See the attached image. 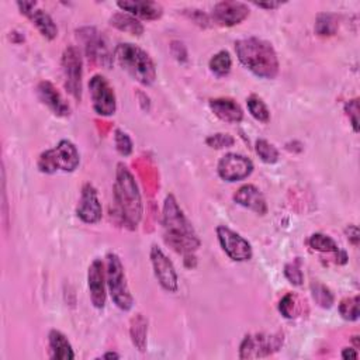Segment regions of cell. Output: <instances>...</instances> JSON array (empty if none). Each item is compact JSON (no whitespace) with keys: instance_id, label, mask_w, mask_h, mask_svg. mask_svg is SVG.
Returning a JSON list of instances; mask_svg holds the SVG:
<instances>
[{"instance_id":"1","label":"cell","mask_w":360,"mask_h":360,"mask_svg":"<svg viewBox=\"0 0 360 360\" xmlns=\"http://www.w3.org/2000/svg\"><path fill=\"white\" fill-rule=\"evenodd\" d=\"M113 196L114 211L120 224L130 231H135L144 216L142 196L134 175L123 162L117 164L115 168Z\"/></svg>"},{"instance_id":"2","label":"cell","mask_w":360,"mask_h":360,"mask_svg":"<svg viewBox=\"0 0 360 360\" xmlns=\"http://www.w3.org/2000/svg\"><path fill=\"white\" fill-rule=\"evenodd\" d=\"M162 227L165 243L178 254L186 256L194 254L202 247V239L198 238L190 220L183 213L173 194H168L162 209Z\"/></svg>"},{"instance_id":"3","label":"cell","mask_w":360,"mask_h":360,"mask_svg":"<svg viewBox=\"0 0 360 360\" xmlns=\"http://www.w3.org/2000/svg\"><path fill=\"white\" fill-rule=\"evenodd\" d=\"M235 54L241 65L259 79L270 81L277 77L280 72L277 53L266 39L258 37L238 39L235 43Z\"/></svg>"},{"instance_id":"4","label":"cell","mask_w":360,"mask_h":360,"mask_svg":"<svg viewBox=\"0 0 360 360\" xmlns=\"http://www.w3.org/2000/svg\"><path fill=\"white\" fill-rule=\"evenodd\" d=\"M114 58L140 85L152 86L155 84L156 65L145 50L131 43H122L115 47Z\"/></svg>"},{"instance_id":"5","label":"cell","mask_w":360,"mask_h":360,"mask_svg":"<svg viewBox=\"0 0 360 360\" xmlns=\"http://www.w3.org/2000/svg\"><path fill=\"white\" fill-rule=\"evenodd\" d=\"M81 164V153L69 140H61L54 148L46 149L38 156L37 168L41 173L54 175L57 172L72 173Z\"/></svg>"},{"instance_id":"6","label":"cell","mask_w":360,"mask_h":360,"mask_svg":"<svg viewBox=\"0 0 360 360\" xmlns=\"http://www.w3.org/2000/svg\"><path fill=\"white\" fill-rule=\"evenodd\" d=\"M106 280L110 297L115 307L122 311H130L134 307V297L127 283L123 262L114 252L106 256Z\"/></svg>"},{"instance_id":"7","label":"cell","mask_w":360,"mask_h":360,"mask_svg":"<svg viewBox=\"0 0 360 360\" xmlns=\"http://www.w3.org/2000/svg\"><path fill=\"white\" fill-rule=\"evenodd\" d=\"M62 73L65 79L66 92L76 100H82V77H84V59L81 50L75 46L65 48L61 59Z\"/></svg>"},{"instance_id":"8","label":"cell","mask_w":360,"mask_h":360,"mask_svg":"<svg viewBox=\"0 0 360 360\" xmlns=\"http://www.w3.org/2000/svg\"><path fill=\"white\" fill-rule=\"evenodd\" d=\"M285 342L283 332L247 335L239 345V359H259L270 356L282 349Z\"/></svg>"},{"instance_id":"9","label":"cell","mask_w":360,"mask_h":360,"mask_svg":"<svg viewBox=\"0 0 360 360\" xmlns=\"http://www.w3.org/2000/svg\"><path fill=\"white\" fill-rule=\"evenodd\" d=\"M89 93L93 111L100 117H110L117 110V97L107 77L97 73L89 81Z\"/></svg>"},{"instance_id":"10","label":"cell","mask_w":360,"mask_h":360,"mask_svg":"<svg viewBox=\"0 0 360 360\" xmlns=\"http://www.w3.org/2000/svg\"><path fill=\"white\" fill-rule=\"evenodd\" d=\"M216 234L222 251L229 259L234 262H248L252 259V245L241 234L235 232L227 225H218L216 228Z\"/></svg>"},{"instance_id":"11","label":"cell","mask_w":360,"mask_h":360,"mask_svg":"<svg viewBox=\"0 0 360 360\" xmlns=\"http://www.w3.org/2000/svg\"><path fill=\"white\" fill-rule=\"evenodd\" d=\"M254 162L245 155L228 152L225 153L217 165V173L218 176L228 182L235 183L248 179L254 173Z\"/></svg>"},{"instance_id":"12","label":"cell","mask_w":360,"mask_h":360,"mask_svg":"<svg viewBox=\"0 0 360 360\" xmlns=\"http://www.w3.org/2000/svg\"><path fill=\"white\" fill-rule=\"evenodd\" d=\"M149 259L158 283L165 292L176 293L179 290V277L172 260L158 245L151 247Z\"/></svg>"},{"instance_id":"13","label":"cell","mask_w":360,"mask_h":360,"mask_svg":"<svg viewBox=\"0 0 360 360\" xmlns=\"http://www.w3.org/2000/svg\"><path fill=\"white\" fill-rule=\"evenodd\" d=\"M77 38L85 46V53L89 59L97 62L103 66H110L113 61V54L110 53L107 39L103 34H100L95 27H84L77 30Z\"/></svg>"},{"instance_id":"14","label":"cell","mask_w":360,"mask_h":360,"mask_svg":"<svg viewBox=\"0 0 360 360\" xmlns=\"http://www.w3.org/2000/svg\"><path fill=\"white\" fill-rule=\"evenodd\" d=\"M76 216L82 222L89 225L97 224L103 218V207L97 190L92 183H85L82 187L81 198H79L76 207Z\"/></svg>"},{"instance_id":"15","label":"cell","mask_w":360,"mask_h":360,"mask_svg":"<svg viewBox=\"0 0 360 360\" xmlns=\"http://www.w3.org/2000/svg\"><path fill=\"white\" fill-rule=\"evenodd\" d=\"M249 8L247 3L236 0H222L213 9V21L222 27H234L241 24L249 17Z\"/></svg>"},{"instance_id":"16","label":"cell","mask_w":360,"mask_h":360,"mask_svg":"<svg viewBox=\"0 0 360 360\" xmlns=\"http://www.w3.org/2000/svg\"><path fill=\"white\" fill-rule=\"evenodd\" d=\"M89 297L95 308L103 310L107 300V280L106 269L102 259H95L88 270Z\"/></svg>"},{"instance_id":"17","label":"cell","mask_w":360,"mask_h":360,"mask_svg":"<svg viewBox=\"0 0 360 360\" xmlns=\"http://www.w3.org/2000/svg\"><path fill=\"white\" fill-rule=\"evenodd\" d=\"M37 96L44 106H47L51 113L57 117L65 118L70 115V106L50 81H41L37 85Z\"/></svg>"},{"instance_id":"18","label":"cell","mask_w":360,"mask_h":360,"mask_svg":"<svg viewBox=\"0 0 360 360\" xmlns=\"http://www.w3.org/2000/svg\"><path fill=\"white\" fill-rule=\"evenodd\" d=\"M117 6L122 12H126L138 20L155 21L164 15L162 5L151 2V0H123V2H117Z\"/></svg>"},{"instance_id":"19","label":"cell","mask_w":360,"mask_h":360,"mask_svg":"<svg viewBox=\"0 0 360 360\" xmlns=\"http://www.w3.org/2000/svg\"><path fill=\"white\" fill-rule=\"evenodd\" d=\"M234 202L244 209H248L259 216L267 214V203L263 193L255 184H244L234 194Z\"/></svg>"},{"instance_id":"20","label":"cell","mask_w":360,"mask_h":360,"mask_svg":"<svg viewBox=\"0 0 360 360\" xmlns=\"http://www.w3.org/2000/svg\"><path fill=\"white\" fill-rule=\"evenodd\" d=\"M213 114L228 124H239L244 120V110L231 97H216L209 102Z\"/></svg>"},{"instance_id":"21","label":"cell","mask_w":360,"mask_h":360,"mask_svg":"<svg viewBox=\"0 0 360 360\" xmlns=\"http://www.w3.org/2000/svg\"><path fill=\"white\" fill-rule=\"evenodd\" d=\"M48 346H50V357L54 360H73L75 352L73 348L66 338L58 330H51L48 334Z\"/></svg>"},{"instance_id":"22","label":"cell","mask_w":360,"mask_h":360,"mask_svg":"<svg viewBox=\"0 0 360 360\" xmlns=\"http://www.w3.org/2000/svg\"><path fill=\"white\" fill-rule=\"evenodd\" d=\"M26 17L32 23V26H35L39 34H41L46 39H48V41H53V39L58 37V27L47 12L35 8Z\"/></svg>"},{"instance_id":"23","label":"cell","mask_w":360,"mask_h":360,"mask_svg":"<svg viewBox=\"0 0 360 360\" xmlns=\"http://www.w3.org/2000/svg\"><path fill=\"white\" fill-rule=\"evenodd\" d=\"M110 26L117 28L118 31H123V32H127L130 35H134V37H141L145 31V27L144 24L135 19L134 16L126 13V12H117L114 13L111 17H110Z\"/></svg>"},{"instance_id":"24","label":"cell","mask_w":360,"mask_h":360,"mask_svg":"<svg viewBox=\"0 0 360 360\" xmlns=\"http://www.w3.org/2000/svg\"><path fill=\"white\" fill-rule=\"evenodd\" d=\"M130 335L133 345L140 350H146V337H148V321L142 314H137L131 319V327H130Z\"/></svg>"},{"instance_id":"25","label":"cell","mask_w":360,"mask_h":360,"mask_svg":"<svg viewBox=\"0 0 360 360\" xmlns=\"http://www.w3.org/2000/svg\"><path fill=\"white\" fill-rule=\"evenodd\" d=\"M308 245L311 249L323 254H337L341 248L334 238L323 232H315L308 238Z\"/></svg>"},{"instance_id":"26","label":"cell","mask_w":360,"mask_h":360,"mask_svg":"<svg viewBox=\"0 0 360 360\" xmlns=\"http://www.w3.org/2000/svg\"><path fill=\"white\" fill-rule=\"evenodd\" d=\"M209 68H210V72L214 76L225 77L231 72V68H232L231 54L228 51H225V50L218 51L209 61Z\"/></svg>"},{"instance_id":"27","label":"cell","mask_w":360,"mask_h":360,"mask_svg":"<svg viewBox=\"0 0 360 360\" xmlns=\"http://www.w3.org/2000/svg\"><path fill=\"white\" fill-rule=\"evenodd\" d=\"M247 106L249 114L256 120V122L262 124H267L270 122V110L262 97H259L258 95H251L247 99Z\"/></svg>"},{"instance_id":"28","label":"cell","mask_w":360,"mask_h":360,"mask_svg":"<svg viewBox=\"0 0 360 360\" xmlns=\"http://www.w3.org/2000/svg\"><path fill=\"white\" fill-rule=\"evenodd\" d=\"M310 290H311L312 300L315 301V304L318 307H321L324 310H330L334 305L335 296L325 285L319 283V282H314V283H311Z\"/></svg>"},{"instance_id":"29","label":"cell","mask_w":360,"mask_h":360,"mask_svg":"<svg viewBox=\"0 0 360 360\" xmlns=\"http://www.w3.org/2000/svg\"><path fill=\"white\" fill-rule=\"evenodd\" d=\"M339 28V21L335 15L319 13L315 21V32L321 37L335 35Z\"/></svg>"},{"instance_id":"30","label":"cell","mask_w":360,"mask_h":360,"mask_svg":"<svg viewBox=\"0 0 360 360\" xmlns=\"http://www.w3.org/2000/svg\"><path fill=\"white\" fill-rule=\"evenodd\" d=\"M255 151L262 162H265L267 165H273V164L278 162V158H280L278 149L267 140L259 138L255 144Z\"/></svg>"},{"instance_id":"31","label":"cell","mask_w":360,"mask_h":360,"mask_svg":"<svg viewBox=\"0 0 360 360\" xmlns=\"http://www.w3.org/2000/svg\"><path fill=\"white\" fill-rule=\"evenodd\" d=\"M359 303H360V297L359 296H353V297H346L339 303L338 311L341 314V316L345 319V321L353 323L359 319Z\"/></svg>"},{"instance_id":"32","label":"cell","mask_w":360,"mask_h":360,"mask_svg":"<svg viewBox=\"0 0 360 360\" xmlns=\"http://www.w3.org/2000/svg\"><path fill=\"white\" fill-rule=\"evenodd\" d=\"M278 312L286 319H294L300 315V304L299 297L293 293H287L278 303Z\"/></svg>"},{"instance_id":"33","label":"cell","mask_w":360,"mask_h":360,"mask_svg":"<svg viewBox=\"0 0 360 360\" xmlns=\"http://www.w3.org/2000/svg\"><path fill=\"white\" fill-rule=\"evenodd\" d=\"M114 145L117 152L122 156H130L134 151V142L131 137L120 129L114 131Z\"/></svg>"},{"instance_id":"34","label":"cell","mask_w":360,"mask_h":360,"mask_svg":"<svg viewBox=\"0 0 360 360\" xmlns=\"http://www.w3.org/2000/svg\"><path fill=\"white\" fill-rule=\"evenodd\" d=\"M206 145L213 149H227L235 145V138L228 133H217L206 138Z\"/></svg>"},{"instance_id":"35","label":"cell","mask_w":360,"mask_h":360,"mask_svg":"<svg viewBox=\"0 0 360 360\" xmlns=\"http://www.w3.org/2000/svg\"><path fill=\"white\" fill-rule=\"evenodd\" d=\"M285 277L289 280V283L293 286H301L304 282V273L300 266V260H294L285 266Z\"/></svg>"},{"instance_id":"36","label":"cell","mask_w":360,"mask_h":360,"mask_svg":"<svg viewBox=\"0 0 360 360\" xmlns=\"http://www.w3.org/2000/svg\"><path fill=\"white\" fill-rule=\"evenodd\" d=\"M359 110H360L359 108V97L348 100L345 103L343 111H345L346 117L349 118V123H350L354 134L359 133Z\"/></svg>"},{"instance_id":"37","label":"cell","mask_w":360,"mask_h":360,"mask_svg":"<svg viewBox=\"0 0 360 360\" xmlns=\"http://www.w3.org/2000/svg\"><path fill=\"white\" fill-rule=\"evenodd\" d=\"M187 16H189L196 24H198L200 27H209L210 23H211L210 17H209L206 13L200 12V10H190V13H187Z\"/></svg>"},{"instance_id":"38","label":"cell","mask_w":360,"mask_h":360,"mask_svg":"<svg viewBox=\"0 0 360 360\" xmlns=\"http://www.w3.org/2000/svg\"><path fill=\"white\" fill-rule=\"evenodd\" d=\"M345 234H346L348 241H349L353 247H357V245H359L360 236H359V228H357L356 225H353V224L348 225L346 229H345Z\"/></svg>"},{"instance_id":"39","label":"cell","mask_w":360,"mask_h":360,"mask_svg":"<svg viewBox=\"0 0 360 360\" xmlns=\"http://www.w3.org/2000/svg\"><path fill=\"white\" fill-rule=\"evenodd\" d=\"M17 8L20 9V13L27 16L37 8V2H17Z\"/></svg>"},{"instance_id":"40","label":"cell","mask_w":360,"mask_h":360,"mask_svg":"<svg viewBox=\"0 0 360 360\" xmlns=\"http://www.w3.org/2000/svg\"><path fill=\"white\" fill-rule=\"evenodd\" d=\"M255 6H258V8H260V9H266V10H274V9H278V8H282L285 3H282V2H255L254 3Z\"/></svg>"},{"instance_id":"41","label":"cell","mask_w":360,"mask_h":360,"mask_svg":"<svg viewBox=\"0 0 360 360\" xmlns=\"http://www.w3.org/2000/svg\"><path fill=\"white\" fill-rule=\"evenodd\" d=\"M341 357L345 359V360L357 359V357H359L357 349H356V348H343V349H342V353H341Z\"/></svg>"},{"instance_id":"42","label":"cell","mask_w":360,"mask_h":360,"mask_svg":"<svg viewBox=\"0 0 360 360\" xmlns=\"http://www.w3.org/2000/svg\"><path fill=\"white\" fill-rule=\"evenodd\" d=\"M335 255H337V258H338V259H337V262H338L339 265H345V263L348 262V255H346V252H345V251L339 249V251H338Z\"/></svg>"},{"instance_id":"43","label":"cell","mask_w":360,"mask_h":360,"mask_svg":"<svg viewBox=\"0 0 360 360\" xmlns=\"http://www.w3.org/2000/svg\"><path fill=\"white\" fill-rule=\"evenodd\" d=\"M120 357H122V356H120L115 352H107V353L102 354V359H120Z\"/></svg>"}]
</instances>
